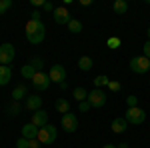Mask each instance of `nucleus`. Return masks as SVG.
<instances>
[{
	"label": "nucleus",
	"mask_w": 150,
	"mask_h": 148,
	"mask_svg": "<svg viewBox=\"0 0 150 148\" xmlns=\"http://www.w3.org/2000/svg\"><path fill=\"white\" fill-rule=\"evenodd\" d=\"M46 36V28L42 20H28L26 22V38L30 44H40Z\"/></svg>",
	"instance_id": "nucleus-1"
},
{
	"label": "nucleus",
	"mask_w": 150,
	"mask_h": 148,
	"mask_svg": "<svg viewBox=\"0 0 150 148\" xmlns=\"http://www.w3.org/2000/svg\"><path fill=\"white\" fill-rule=\"evenodd\" d=\"M130 70L136 74H146L150 70V60L146 56H134L130 60Z\"/></svg>",
	"instance_id": "nucleus-2"
},
{
	"label": "nucleus",
	"mask_w": 150,
	"mask_h": 148,
	"mask_svg": "<svg viewBox=\"0 0 150 148\" xmlns=\"http://www.w3.org/2000/svg\"><path fill=\"white\" fill-rule=\"evenodd\" d=\"M124 118H126L128 124H142L144 120H146V112L138 108V106H134V108H128L126 114H124Z\"/></svg>",
	"instance_id": "nucleus-3"
},
{
	"label": "nucleus",
	"mask_w": 150,
	"mask_h": 148,
	"mask_svg": "<svg viewBox=\"0 0 150 148\" xmlns=\"http://www.w3.org/2000/svg\"><path fill=\"white\" fill-rule=\"evenodd\" d=\"M56 136H58V132L52 124H46L44 128L38 130V140H40V144H52V142L56 140Z\"/></svg>",
	"instance_id": "nucleus-4"
},
{
	"label": "nucleus",
	"mask_w": 150,
	"mask_h": 148,
	"mask_svg": "<svg viewBox=\"0 0 150 148\" xmlns=\"http://www.w3.org/2000/svg\"><path fill=\"white\" fill-rule=\"evenodd\" d=\"M88 102H90L92 108H102L106 104V94L100 88H94L92 92H88Z\"/></svg>",
	"instance_id": "nucleus-5"
},
{
	"label": "nucleus",
	"mask_w": 150,
	"mask_h": 148,
	"mask_svg": "<svg viewBox=\"0 0 150 148\" xmlns=\"http://www.w3.org/2000/svg\"><path fill=\"white\" fill-rule=\"evenodd\" d=\"M60 124H62V128L66 130V132H76L78 130V118L74 116L72 112H68V114H62V120H60Z\"/></svg>",
	"instance_id": "nucleus-6"
},
{
	"label": "nucleus",
	"mask_w": 150,
	"mask_h": 148,
	"mask_svg": "<svg viewBox=\"0 0 150 148\" xmlns=\"http://www.w3.org/2000/svg\"><path fill=\"white\" fill-rule=\"evenodd\" d=\"M14 54H16V52H14V46L12 44H8V42L2 44L0 46V64H2V66H8L12 60H14Z\"/></svg>",
	"instance_id": "nucleus-7"
},
{
	"label": "nucleus",
	"mask_w": 150,
	"mask_h": 148,
	"mask_svg": "<svg viewBox=\"0 0 150 148\" xmlns=\"http://www.w3.org/2000/svg\"><path fill=\"white\" fill-rule=\"evenodd\" d=\"M48 76H50V82H58V84H62L64 80H66V68L62 66V64H54L50 72H48Z\"/></svg>",
	"instance_id": "nucleus-8"
},
{
	"label": "nucleus",
	"mask_w": 150,
	"mask_h": 148,
	"mask_svg": "<svg viewBox=\"0 0 150 148\" xmlns=\"http://www.w3.org/2000/svg\"><path fill=\"white\" fill-rule=\"evenodd\" d=\"M32 86H34L36 90H46L48 86H50V76L44 74V72H36L34 78H32Z\"/></svg>",
	"instance_id": "nucleus-9"
},
{
	"label": "nucleus",
	"mask_w": 150,
	"mask_h": 148,
	"mask_svg": "<svg viewBox=\"0 0 150 148\" xmlns=\"http://www.w3.org/2000/svg\"><path fill=\"white\" fill-rule=\"evenodd\" d=\"M52 18H54L56 24H66V26H68V22L72 20V18H70V12L66 10V6H58V8H54V16H52Z\"/></svg>",
	"instance_id": "nucleus-10"
},
{
	"label": "nucleus",
	"mask_w": 150,
	"mask_h": 148,
	"mask_svg": "<svg viewBox=\"0 0 150 148\" xmlns=\"http://www.w3.org/2000/svg\"><path fill=\"white\" fill-rule=\"evenodd\" d=\"M34 126H38V128H44V126L48 124V112H44L42 108L40 110H36V112H32V120H30Z\"/></svg>",
	"instance_id": "nucleus-11"
},
{
	"label": "nucleus",
	"mask_w": 150,
	"mask_h": 148,
	"mask_svg": "<svg viewBox=\"0 0 150 148\" xmlns=\"http://www.w3.org/2000/svg\"><path fill=\"white\" fill-rule=\"evenodd\" d=\"M38 126H34L32 122H28V124L22 126V138H28V140H34V138H38Z\"/></svg>",
	"instance_id": "nucleus-12"
},
{
	"label": "nucleus",
	"mask_w": 150,
	"mask_h": 148,
	"mask_svg": "<svg viewBox=\"0 0 150 148\" xmlns=\"http://www.w3.org/2000/svg\"><path fill=\"white\" fill-rule=\"evenodd\" d=\"M26 108L32 110V112L40 110L42 108V96H28L26 98Z\"/></svg>",
	"instance_id": "nucleus-13"
},
{
	"label": "nucleus",
	"mask_w": 150,
	"mask_h": 148,
	"mask_svg": "<svg viewBox=\"0 0 150 148\" xmlns=\"http://www.w3.org/2000/svg\"><path fill=\"white\" fill-rule=\"evenodd\" d=\"M126 126H128L126 118H114L110 128H112V132H116V134H122V132H126Z\"/></svg>",
	"instance_id": "nucleus-14"
},
{
	"label": "nucleus",
	"mask_w": 150,
	"mask_h": 148,
	"mask_svg": "<svg viewBox=\"0 0 150 148\" xmlns=\"http://www.w3.org/2000/svg\"><path fill=\"white\" fill-rule=\"evenodd\" d=\"M10 78H12L10 66H2V64H0V86H6V84L10 82Z\"/></svg>",
	"instance_id": "nucleus-15"
},
{
	"label": "nucleus",
	"mask_w": 150,
	"mask_h": 148,
	"mask_svg": "<svg viewBox=\"0 0 150 148\" xmlns=\"http://www.w3.org/2000/svg\"><path fill=\"white\" fill-rule=\"evenodd\" d=\"M10 96H12V100H14V102H20L24 96H26V86H24V84H18V86L12 90Z\"/></svg>",
	"instance_id": "nucleus-16"
},
{
	"label": "nucleus",
	"mask_w": 150,
	"mask_h": 148,
	"mask_svg": "<svg viewBox=\"0 0 150 148\" xmlns=\"http://www.w3.org/2000/svg\"><path fill=\"white\" fill-rule=\"evenodd\" d=\"M72 96H74V100H78V102H84V100H88V92L84 90L82 86H76V88L72 90Z\"/></svg>",
	"instance_id": "nucleus-17"
},
{
	"label": "nucleus",
	"mask_w": 150,
	"mask_h": 148,
	"mask_svg": "<svg viewBox=\"0 0 150 148\" xmlns=\"http://www.w3.org/2000/svg\"><path fill=\"white\" fill-rule=\"evenodd\" d=\"M112 10H114L116 14H126L128 12V2L126 0H116L114 4H112Z\"/></svg>",
	"instance_id": "nucleus-18"
},
{
	"label": "nucleus",
	"mask_w": 150,
	"mask_h": 148,
	"mask_svg": "<svg viewBox=\"0 0 150 148\" xmlns=\"http://www.w3.org/2000/svg\"><path fill=\"white\" fill-rule=\"evenodd\" d=\"M92 58L90 56H82L80 60H78V68L82 70V72H88V70H92Z\"/></svg>",
	"instance_id": "nucleus-19"
},
{
	"label": "nucleus",
	"mask_w": 150,
	"mask_h": 148,
	"mask_svg": "<svg viewBox=\"0 0 150 148\" xmlns=\"http://www.w3.org/2000/svg\"><path fill=\"white\" fill-rule=\"evenodd\" d=\"M56 110L62 114H68L70 112V102L66 100V98H58L56 100Z\"/></svg>",
	"instance_id": "nucleus-20"
},
{
	"label": "nucleus",
	"mask_w": 150,
	"mask_h": 148,
	"mask_svg": "<svg viewBox=\"0 0 150 148\" xmlns=\"http://www.w3.org/2000/svg\"><path fill=\"white\" fill-rule=\"evenodd\" d=\"M20 74H22V78L32 80V78H34V74H36V68H34V66H30V64H26V66L20 68Z\"/></svg>",
	"instance_id": "nucleus-21"
},
{
	"label": "nucleus",
	"mask_w": 150,
	"mask_h": 148,
	"mask_svg": "<svg viewBox=\"0 0 150 148\" xmlns=\"http://www.w3.org/2000/svg\"><path fill=\"white\" fill-rule=\"evenodd\" d=\"M68 30L72 32V34H78V32H82V22H80V20H74V18H72V20L68 22Z\"/></svg>",
	"instance_id": "nucleus-22"
},
{
	"label": "nucleus",
	"mask_w": 150,
	"mask_h": 148,
	"mask_svg": "<svg viewBox=\"0 0 150 148\" xmlns=\"http://www.w3.org/2000/svg\"><path fill=\"white\" fill-rule=\"evenodd\" d=\"M6 112H8V116H16V114L20 112V104L12 100V104H8V106H6Z\"/></svg>",
	"instance_id": "nucleus-23"
},
{
	"label": "nucleus",
	"mask_w": 150,
	"mask_h": 148,
	"mask_svg": "<svg viewBox=\"0 0 150 148\" xmlns=\"http://www.w3.org/2000/svg\"><path fill=\"white\" fill-rule=\"evenodd\" d=\"M108 82H110V80L106 78L104 74H100V76H96V78H94V86H96V88H102V86H106Z\"/></svg>",
	"instance_id": "nucleus-24"
},
{
	"label": "nucleus",
	"mask_w": 150,
	"mask_h": 148,
	"mask_svg": "<svg viewBox=\"0 0 150 148\" xmlns=\"http://www.w3.org/2000/svg\"><path fill=\"white\" fill-rule=\"evenodd\" d=\"M120 44H122V42H120V38H116V36H112V38H108V40H106V46H108V48H112V50L120 48Z\"/></svg>",
	"instance_id": "nucleus-25"
},
{
	"label": "nucleus",
	"mask_w": 150,
	"mask_h": 148,
	"mask_svg": "<svg viewBox=\"0 0 150 148\" xmlns=\"http://www.w3.org/2000/svg\"><path fill=\"white\" fill-rule=\"evenodd\" d=\"M10 6H12V0H0V14H4Z\"/></svg>",
	"instance_id": "nucleus-26"
},
{
	"label": "nucleus",
	"mask_w": 150,
	"mask_h": 148,
	"mask_svg": "<svg viewBox=\"0 0 150 148\" xmlns=\"http://www.w3.org/2000/svg\"><path fill=\"white\" fill-rule=\"evenodd\" d=\"M30 66H34V68H36V72H40V68L44 66V62H42L40 58H32V60H30Z\"/></svg>",
	"instance_id": "nucleus-27"
},
{
	"label": "nucleus",
	"mask_w": 150,
	"mask_h": 148,
	"mask_svg": "<svg viewBox=\"0 0 150 148\" xmlns=\"http://www.w3.org/2000/svg\"><path fill=\"white\" fill-rule=\"evenodd\" d=\"M126 104H128V108H134V106H138V96H128L126 98Z\"/></svg>",
	"instance_id": "nucleus-28"
},
{
	"label": "nucleus",
	"mask_w": 150,
	"mask_h": 148,
	"mask_svg": "<svg viewBox=\"0 0 150 148\" xmlns=\"http://www.w3.org/2000/svg\"><path fill=\"white\" fill-rule=\"evenodd\" d=\"M28 142H30V140H28V138H18V140H16V148H28Z\"/></svg>",
	"instance_id": "nucleus-29"
},
{
	"label": "nucleus",
	"mask_w": 150,
	"mask_h": 148,
	"mask_svg": "<svg viewBox=\"0 0 150 148\" xmlns=\"http://www.w3.org/2000/svg\"><path fill=\"white\" fill-rule=\"evenodd\" d=\"M78 108H80V112H88L92 106H90V102H88V100H84V102H78Z\"/></svg>",
	"instance_id": "nucleus-30"
},
{
	"label": "nucleus",
	"mask_w": 150,
	"mask_h": 148,
	"mask_svg": "<svg viewBox=\"0 0 150 148\" xmlns=\"http://www.w3.org/2000/svg\"><path fill=\"white\" fill-rule=\"evenodd\" d=\"M108 86H110V90H114V92L120 90V82H108Z\"/></svg>",
	"instance_id": "nucleus-31"
},
{
	"label": "nucleus",
	"mask_w": 150,
	"mask_h": 148,
	"mask_svg": "<svg viewBox=\"0 0 150 148\" xmlns=\"http://www.w3.org/2000/svg\"><path fill=\"white\" fill-rule=\"evenodd\" d=\"M142 48H144V56H146V58L150 60V40H148V42H146L144 46H142Z\"/></svg>",
	"instance_id": "nucleus-32"
},
{
	"label": "nucleus",
	"mask_w": 150,
	"mask_h": 148,
	"mask_svg": "<svg viewBox=\"0 0 150 148\" xmlns=\"http://www.w3.org/2000/svg\"><path fill=\"white\" fill-rule=\"evenodd\" d=\"M38 142H40L38 138H34V140H30V142H28V148H40V144H38Z\"/></svg>",
	"instance_id": "nucleus-33"
},
{
	"label": "nucleus",
	"mask_w": 150,
	"mask_h": 148,
	"mask_svg": "<svg viewBox=\"0 0 150 148\" xmlns=\"http://www.w3.org/2000/svg\"><path fill=\"white\" fill-rule=\"evenodd\" d=\"M46 12H54V6H52V2H44V6H42Z\"/></svg>",
	"instance_id": "nucleus-34"
},
{
	"label": "nucleus",
	"mask_w": 150,
	"mask_h": 148,
	"mask_svg": "<svg viewBox=\"0 0 150 148\" xmlns=\"http://www.w3.org/2000/svg\"><path fill=\"white\" fill-rule=\"evenodd\" d=\"M30 4H32V6H40V8H42V6H44V0H30Z\"/></svg>",
	"instance_id": "nucleus-35"
},
{
	"label": "nucleus",
	"mask_w": 150,
	"mask_h": 148,
	"mask_svg": "<svg viewBox=\"0 0 150 148\" xmlns=\"http://www.w3.org/2000/svg\"><path fill=\"white\" fill-rule=\"evenodd\" d=\"M30 20H40V12H38V10H34L32 14H30Z\"/></svg>",
	"instance_id": "nucleus-36"
},
{
	"label": "nucleus",
	"mask_w": 150,
	"mask_h": 148,
	"mask_svg": "<svg viewBox=\"0 0 150 148\" xmlns=\"http://www.w3.org/2000/svg\"><path fill=\"white\" fill-rule=\"evenodd\" d=\"M80 4H82V6H90V4H92V0H80Z\"/></svg>",
	"instance_id": "nucleus-37"
},
{
	"label": "nucleus",
	"mask_w": 150,
	"mask_h": 148,
	"mask_svg": "<svg viewBox=\"0 0 150 148\" xmlns=\"http://www.w3.org/2000/svg\"><path fill=\"white\" fill-rule=\"evenodd\" d=\"M118 148H128V142H120V144H118Z\"/></svg>",
	"instance_id": "nucleus-38"
},
{
	"label": "nucleus",
	"mask_w": 150,
	"mask_h": 148,
	"mask_svg": "<svg viewBox=\"0 0 150 148\" xmlns=\"http://www.w3.org/2000/svg\"><path fill=\"white\" fill-rule=\"evenodd\" d=\"M102 148H118V146H116V144H104Z\"/></svg>",
	"instance_id": "nucleus-39"
},
{
	"label": "nucleus",
	"mask_w": 150,
	"mask_h": 148,
	"mask_svg": "<svg viewBox=\"0 0 150 148\" xmlns=\"http://www.w3.org/2000/svg\"><path fill=\"white\" fill-rule=\"evenodd\" d=\"M148 40H150V28H148Z\"/></svg>",
	"instance_id": "nucleus-40"
}]
</instances>
